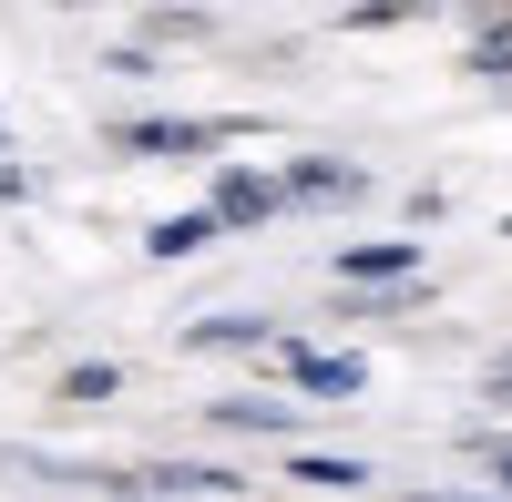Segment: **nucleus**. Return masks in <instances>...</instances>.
I'll list each match as a JSON object with an SVG mask.
<instances>
[{
  "instance_id": "obj_6",
  "label": "nucleus",
  "mask_w": 512,
  "mask_h": 502,
  "mask_svg": "<svg viewBox=\"0 0 512 502\" xmlns=\"http://www.w3.org/2000/svg\"><path fill=\"white\" fill-rule=\"evenodd\" d=\"M144 246H154V257H205V246H216V226H205V216H164Z\"/></svg>"
},
{
  "instance_id": "obj_5",
  "label": "nucleus",
  "mask_w": 512,
  "mask_h": 502,
  "mask_svg": "<svg viewBox=\"0 0 512 502\" xmlns=\"http://www.w3.org/2000/svg\"><path fill=\"white\" fill-rule=\"evenodd\" d=\"M287 482H318V492H349V482H369V462H349V451H297V462H287Z\"/></svg>"
},
{
  "instance_id": "obj_1",
  "label": "nucleus",
  "mask_w": 512,
  "mask_h": 502,
  "mask_svg": "<svg viewBox=\"0 0 512 502\" xmlns=\"http://www.w3.org/2000/svg\"><path fill=\"white\" fill-rule=\"evenodd\" d=\"M287 380L308 390V400H359V390H369V369H359L349 349H287Z\"/></svg>"
},
{
  "instance_id": "obj_11",
  "label": "nucleus",
  "mask_w": 512,
  "mask_h": 502,
  "mask_svg": "<svg viewBox=\"0 0 512 502\" xmlns=\"http://www.w3.org/2000/svg\"><path fill=\"white\" fill-rule=\"evenodd\" d=\"M492 400H512V359H502V369H492Z\"/></svg>"
},
{
  "instance_id": "obj_2",
  "label": "nucleus",
  "mask_w": 512,
  "mask_h": 502,
  "mask_svg": "<svg viewBox=\"0 0 512 502\" xmlns=\"http://www.w3.org/2000/svg\"><path fill=\"white\" fill-rule=\"evenodd\" d=\"M338 277H359V287L420 277V236H369V246H338Z\"/></svg>"
},
{
  "instance_id": "obj_8",
  "label": "nucleus",
  "mask_w": 512,
  "mask_h": 502,
  "mask_svg": "<svg viewBox=\"0 0 512 502\" xmlns=\"http://www.w3.org/2000/svg\"><path fill=\"white\" fill-rule=\"evenodd\" d=\"M297 195H359V164H297Z\"/></svg>"
},
{
  "instance_id": "obj_9",
  "label": "nucleus",
  "mask_w": 512,
  "mask_h": 502,
  "mask_svg": "<svg viewBox=\"0 0 512 502\" xmlns=\"http://www.w3.org/2000/svg\"><path fill=\"white\" fill-rule=\"evenodd\" d=\"M195 339H205V349H246V339H267V318H205Z\"/></svg>"
},
{
  "instance_id": "obj_4",
  "label": "nucleus",
  "mask_w": 512,
  "mask_h": 502,
  "mask_svg": "<svg viewBox=\"0 0 512 502\" xmlns=\"http://www.w3.org/2000/svg\"><path fill=\"white\" fill-rule=\"evenodd\" d=\"M256 216H277V185L267 175H226L216 205H205V226H256Z\"/></svg>"
},
{
  "instance_id": "obj_7",
  "label": "nucleus",
  "mask_w": 512,
  "mask_h": 502,
  "mask_svg": "<svg viewBox=\"0 0 512 502\" xmlns=\"http://www.w3.org/2000/svg\"><path fill=\"white\" fill-rule=\"evenodd\" d=\"M216 421H226V431H287L297 410H287V400H216Z\"/></svg>"
},
{
  "instance_id": "obj_10",
  "label": "nucleus",
  "mask_w": 512,
  "mask_h": 502,
  "mask_svg": "<svg viewBox=\"0 0 512 502\" xmlns=\"http://www.w3.org/2000/svg\"><path fill=\"white\" fill-rule=\"evenodd\" d=\"M62 400H113V369L93 359V369H72V380H62Z\"/></svg>"
},
{
  "instance_id": "obj_12",
  "label": "nucleus",
  "mask_w": 512,
  "mask_h": 502,
  "mask_svg": "<svg viewBox=\"0 0 512 502\" xmlns=\"http://www.w3.org/2000/svg\"><path fill=\"white\" fill-rule=\"evenodd\" d=\"M492 482H512V451H502V462H492Z\"/></svg>"
},
{
  "instance_id": "obj_3",
  "label": "nucleus",
  "mask_w": 512,
  "mask_h": 502,
  "mask_svg": "<svg viewBox=\"0 0 512 502\" xmlns=\"http://www.w3.org/2000/svg\"><path fill=\"white\" fill-rule=\"evenodd\" d=\"M226 134H246V123H123V154H195V144H226Z\"/></svg>"
}]
</instances>
